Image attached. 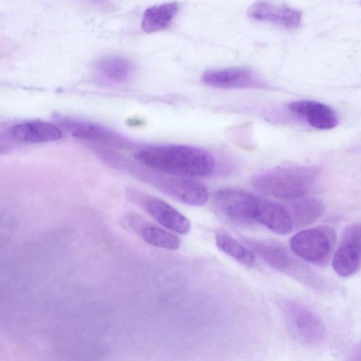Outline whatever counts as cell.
I'll list each match as a JSON object with an SVG mask.
<instances>
[{
	"label": "cell",
	"instance_id": "cell-1",
	"mask_svg": "<svg viewBox=\"0 0 361 361\" xmlns=\"http://www.w3.org/2000/svg\"><path fill=\"white\" fill-rule=\"evenodd\" d=\"M135 157L150 169L175 176H207L215 168V159L209 152L190 145L147 147L138 150Z\"/></svg>",
	"mask_w": 361,
	"mask_h": 361
},
{
	"label": "cell",
	"instance_id": "cell-2",
	"mask_svg": "<svg viewBox=\"0 0 361 361\" xmlns=\"http://www.w3.org/2000/svg\"><path fill=\"white\" fill-rule=\"evenodd\" d=\"M319 173V169L316 166H280L256 176L252 185L261 194L289 201L305 197Z\"/></svg>",
	"mask_w": 361,
	"mask_h": 361
},
{
	"label": "cell",
	"instance_id": "cell-3",
	"mask_svg": "<svg viewBox=\"0 0 361 361\" xmlns=\"http://www.w3.org/2000/svg\"><path fill=\"white\" fill-rule=\"evenodd\" d=\"M281 308L287 327L300 343L316 346L326 336V328L322 320L304 305L291 300H284Z\"/></svg>",
	"mask_w": 361,
	"mask_h": 361
},
{
	"label": "cell",
	"instance_id": "cell-4",
	"mask_svg": "<svg viewBox=\"0 0 361 361\" xmlns=\"http://www.w3.org/2000/svg\"><path fill=\"white\" fill-rule=\"evenodd\" d=\"M154 171L155 173H152L147 178L165 195L181 203L194 207H200L207 202L209 198L208 190L200 181L191 177Z\"/></svg>",
	"mask_w": 361,
	"mask_h": 361
},
{
	"label": "cell",
	"instance_id": "cell-5",
	"mask_svg": "<svg viewBox=\"0 0 361 361\" xmlns=\"http://www.w3.org/2000/svg\"><path fill=\"white\" fill-rule=\"evenodd\" d=\"M293 252L306 262L323 264L328 259L332 247V234L326 228L300 231L290 240Z\"/></svg>",
	"mask_w": 361,
	"mask_h": 361
},
{
	"label": "cell",
	"instance_id": "cell-6",
	"mask_svg": "<svg viewBox=\"0 0 361 361\" xmlns=\"http://www.w3.org/2000/svg\"><path fill=\"white\" fill-rule=\"evenodd\" d=\"M258 197L233 188L217 190L213 195L216 208L227 218L238 221H254Z\"/></svg>",
	"mask_w": 361,
	"mask_h": 361
},
{
	"label": "cell",
	"instance_id": "cell-7",
	"mask_svg": "<svg viewBox=\"0 0 361 361\" xmlns=\"http://www.w3.org/2000/svg\"><path fill=\"white\" fill-rule=\"evenodd\" d=\"M332 267L342 277L355 274L361 267V222L349 225L344 231L336 251Z\"/></svg>",
	"mask_w": 361,
	"mask_h": 361
},
{
	"label": "cell",
	"instance_id": "cell-8",
	"mask_svg": "<svg viewBox=\"0 0 361 361\" xmlns=\"http://www.w3.org/2000/svg\"><path fill=\"white\" fill-rule=\"evenodd\" d=\"M202 79L207 85L219 88L262 87L264 83L250 68L233 67L205 71Z\"/></svg>",
	"mask_w": 361,
	"mask_h": 361
},
{
	"label": "cell",
	"instance_id": "cell-9",
	"mask_svg": "<svg viewBox=\"0 0 361 361\" xmlns=\"http://www.w3.org/2000/svg\"><path fill=\"white\" fill-rule=\"evenodd\" d=\"M255 221L271 231L286 235L293 229V221L286 207L276 202L258 197Z\"/></svg>",
	"mask_w": 361,
	"mask_h": 361
},
{
	"label": "cell",
	"instance_id": "cell-10",
	"mask_svg": "<svg viewBox=\"0 0 361 361\" xmlns=\"http://www.w3.org/2000/svg\"><path fill=\"white\" fill-rule=\"evenodd\" d=\"M247 15L255 20L270 22L288 29L298 27L302 16L301 12L296 9L286 6H276L265 1L252 4Z\"/></svg>",
	"mask_w": 361,
	"mask_h": 361
},
{
	"label": "cell",
	"instance_id": "cell-11",
	"mask_svg": "<svg viewBox=\"0 0 361 361\" xmlns=\"http://www.w3.org/2000/svg\"><path fill=\"white\" fill-rule=\"evenodd\" d=\"M143 205L149 215L166 229L180 235L190 232L189 220L167 202L149 197L144 201Z\"/></svg>",
	"mask_w": 361,
	"mask_h": 361
},
{
	"label": "cell",
	"instance_id": "cell-12",
	"mask_svg": "<svg viewBox=\"0 0 361 361\" xmlns=\"http://www.w3.org/2000/svg\"><path fill=\"white\" fill-rule=\"evenodd\" d=\"M290 110L305 120L311 126L329 130L336 127L338 123L337 115L329 106L312 100H300L289 105Z\"/></svg>",
	"mask_w": 361,
	"mask_h": 361
},
{
	"label": "cell",
	"instance_id": "cell-13",
	"mask_svg": "<svg viewBox=\"0 0 361 361\" xmlns=\"http://www.w3.org/2000/svg\"><path fill=\"white\" fill-rule=\"evenodd\" d=\"M63 123L72 135L78 139L105 144L118 148H126L129 144L126 140L117 133L94 123L75 120H64Z\"/></svg>",
	"mask_w": 361,
	"mask_h": 361
},
{
	"label": "cell",
	"instance_id": "cell-14",
	"mask_svg": "<svg viewBox=\"0 0 361 361\" xmlns=\"http://www.w3.org/2000/svg\"><path fill=\"white\" fill-rule=\"evenodd\" d=\"M10 136L18 141L27 143H39L59 140L61 130L54 124L42 121H29L12 126Z\"/></svg>",
	"mask_w": 361,
	"mask_h": 361
},
{
	"label": "cell",
	"instance_id": "cell-15",
	"mask_svg": "<svg viewBox=\"0 0 361 361\" xmlns=\"http://www.w3.org/2000/svg\"><path fill=\"white\" fill-rule=\"evenodd\" d=\"M293 228H301L312 224L321 217L324 212L322 202L312 197H300L289 200L286 205Z\"/></svg>",
	"mask_w": 361,
	"mask_h": 361
},
{
	"label": "cell",
	"instance_id": "cell-16",
	"mask_svg": "<svg viewBox=\"0 0 361 361\" xmlns=\"http://www.w3.org/2000/svg\"><path fill=\"white\" fill-rule=\"evenodd\" d=\"M96 75L110 82H123L133 75L134 66L127 58L110 56L99 59L94 66Z\"/></svg>",
	"mask_w": 361,
	"mask_h": 361
},
{
	"label": "cell",
	"instance_id": "cell-17",
	"mask_svg": "<svg viewBox=\"0 0 361 361\" xmlns=\"http://www.w3.org/2000/svg\"><path fill=\"white\" fill-rule=\"evenodd\" d=\"M245 241L253 253L271 268L282 271L291 266L292 258L282 246L256 239H246Z\"/></svg>",
	"mask_w": 361,
	"mask_h": 361
},
{
	"label": "cell",
	"instance_id": "cell-18",
	"mask_svg": "<svg viewBox=\"0 0 361 361\" xmlns=\"http://www.w3.org/2000/svg\"><path fill=\"white\" fill-rule=\"evenodd\" d=\"M178 8V4L176 1L147 8L142 16V29L147 33H152L168 27L177 14Z\"/></svg>",
	"mask_w": 361,
	"mask_h": 361
},
{
	"label": "cell",
	"instance_id": "cell-19",
	"mask_svg": "<svg viewBox=\"0 0 361 361\" xmlns=\"http://www.w3.org/2000/svg\"><path fill=\"white\" fill-rule=\"evenodd\" d=\"M131 226L146 243L153 246L169 250H176L180 247V239L173 233L160 227L140 221H133Z\"/></svg>",
	"mask_w": 361,
	"mask_h": 361
},
{
	"label": "cell",
	"instance_id": "cell-20",
	"mask_svg": "<svg viewBox=\"0 0 361 361\" xmlns=\"http://www.w3.org/2000/svg\"><path fill=\"white\" fill-rule=\"evenodd\" d=\"M216 244L222 252L244 265L251 266L255 262L253 252L228 234H216Z\"/></svg>",
	"mask_w": 361,
	"mask_h": 361
},
{
	"label": "cell",
	"instance_id": "cell-21",
	"mask_svg": "<svg viewBox=\"0 0 361 361\" xmlns=\"http://www.w3.org/2000/svg\"><path fill=\"white\" fill-rule=\"evenodd\" d=\"M349 359L351 360H361V342L352 350Z\"/></svg>",
	"mask_w": 361,
	"mask_h": 361
},
{
	"label": "cell",
	"instance_id": "cell-22",
	"mask_svg": "<svg viewBox=\"0 0 361 361\" xmlns=\"http://www.w3.org/2000/svg\"><path fill=\"white\" fill-rule=\"evenodd\" d=\"M90 4L97 6H105L108 4L109 0H85Z\"/></svg>",
	"mask_w": 361,
	"mask_h": 361
}]
</instances>
